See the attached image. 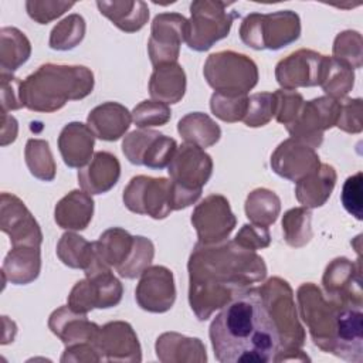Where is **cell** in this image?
Returning a JSON list of instances; mask_svg holds the SVG:
<instances>
[{
    "instance_id": "cell-1",
    "label": "cell",
    "mask_w": 363,
    "mask_h": 363,
    "mask_svg": "<svg viewBox=\"0 0 363 363\" xmlns=\"http://www.w3.org/2000/svg\"><path fill=\"white\" fill-rule=\"evenodd\" d=\"M189 301L200 320L267 275L264 259L235 241L214 245L197 244L189 261Z\"/></svg>"
},
{
    "instance_id": "cell-2",
    "label": "cell",
    "mask_w": 363,
    "mask_h": 363,
    "mask_svg": "<svg viewBox=\"0 0 363 363\" xmlns=\"http://www.w3.org/2000/svg\"><path fill=\"white\" fill-rule=\"evenodd\" d=\"M210 340L220 363H268L279 350V333L259 289H245L216 315Z\"/></svg>"
},
{
    "instance_id": "cell-3",
    "label": "cell",
    "mask_w": 363,
    "mask_h": 363,
    "mask_svg": "<svg viewBox=\"0 0 363 363\" xmlns=\"http://www.w3.org/2000/svg\"><path fill=\"white\" fill-rule=\"evenodd\" d=\"M301 318L306 323L313 343L326 353L347 362L363 360V315L362 305L330 302L312 284H302L296 292Z\"/></svg>"
},
{
    "instance_id": "cell-4",
    "label": "cell",
    "mask_w": 363,
    "mask_h": 363,
    "mask_svg": "<svg viewBox=\"0 0 363 363\" xmlns=\"http://www.w3.org/2000/svg\"><path fill=\"white\" fill-rule=\"evenodd\" d=\"M94 89V74L82 65L44 64L21 81V102L30 111L55 112Z\"/></svg>"
},
{
    "instance_id": "cell-5",
    "label": "cell",
    "mask_w": 363,
    "mask_h": 363,
    "mask_svg": "<svg viewBox=\"0 0 363 363\" xmlns=\"http://www.w3.org/2000/svg\"><path fill=\"white\" fill-rule=\"evenodd\" d=\"M261 298L279 333V350L275 359L284 353H291L286 360H305L299 349L305 343V330L301 326L289 284L278 277L269 278L259 288ZM274 359V360H275Z\"/></svg>"
},
{
    "instance_id": "cell-6",
    "label": "cell",
    "mask_w": 363,
    "mask_h": 363,
    "mask_svg": "<svg viewBox=\"0 0 363 363\" xmlns=\"http://www.w3.org/2000/svg\"><path fill=\"white\" fill-rule=\"evenodd\" d=\"M301 34L299 16L291 10L248 14L240 27L241 41L254 50H279Z\"/></svg>"
},
{
    "instance_id": "cell-7",
    "label": "cell",
    "mask_w": 363,
    "mask_h": 363,
    "mask_svg": "<svg viewBox=\"0 0 363 363\" xmlns=\"http://www.w3.org/2000/svg\"><path fill=\"white\" fill-rule=\"evenodd\" d=\"M207 84L216 92L225 95H247L258 82L255 62L234 51H218L211 54L203 69Z\"/></svg>"
},
{
    "instance_id": "cell-8",
    "label": "cell",
    "mask_w": 363,
    "mask_h": 363,
    "mask_svg": "<svg viewBox=\"0 0 363 363\" xmlns=\"http://www.w3.org/2000/svg\"><path fill=\"white\" fill-rule=\"evenodd\" d=\"M85 279L78 281L68 295V308L78 313H86L94 308L106 309L116 306L122 299V284L96 255L89 268L85 269Z\"/></svg>"
},
{
    "instance_id": "cell-9",
    "label": "cell",
    "mask_w": 363,
    "mask_h": 363,
    "mask_svg": "<svg viewBox=\"0 0 363 363\" xmlns=\"http://www.w3.org/2000/svg\"><path fill=\"white\" fill-rule=\"evenodd\" d=\"M230 6L233 3L211 0L191 3L186 35V43L191 50L207 51L214 43L228 35L234 18L238 17L235 11H227Z\"/></svg>"
},
{
    "instance_id": "cell-10",
    "label": "cell",
    "mask_w": 363,
    "mask_h": 363,
    "mask_svg": "<svg viewBox=\"0 0 363 363\" xmlns=\"http://www.w3.org/2000/svg\"><path fill=\"white\" fill-rule=\"evenodd\" d=\"M340 112V101L330 96H319L303 102L296 119L286 126L291 138L311 146L319 147L323 142V132L336 126Z\"/></svg>"
},
{
    "instance_id": "cell-11",
    "label": "cell",
    "mask_w": 363,
    "mask_h": 363,
    "mask_svg": "<svg viewBox=\"0 0 363 363\" xmlns=\"http://www.w3.org/2000/svg\"><path fill=\"white\" fill-rule=\"evenodd\" d=\"M125 206L136 214L166 218L173 211L172 180L164 177L136 176L123 190Z\"/></svg>"
},
{
    "instance_id": "cell-12",
    "label": "cell",
    "mask_w": 363,
    "mask_h": 363,
    "mask_svg": "<svg viewBox=\"0 0 363 363\" xmlns=\"http://www.w3.org/2000/svg\"><path fill=\"white\" fill-rule=\"evenodd\" d=\"M235 223L230 203L221 194L206 197L191 214V224L197 231L199 242L204 245L224 242L234 230Z\"/></svg>"
},
{
    "instance_id": "cell-13",
    "label": "cell",
    "mask_w": 363,
    "mask_h": 363,
    "mask_svg": "<svg viewBox=\"0 0 363 363\" xmlns=\"http://www.w3.org/2000/svg\"><path fill=\"white\" fill-rule=\"evenodd\" d=\"M187 18L179 13H160L153 18L147 51L153 67L176 62L186 41Z\"/></svg>"
},
{
    "instance_id": "cell-14",
    "label": "cell",
    "mask_w": 363,
    "mask_h": 363,
    "mask_svg": "<svg viewBox=\"0 0 363 363\" xmlns=\"http://www.w3.org/2000/svg\"><path fill=\"white\" fill-rule=\"evenodd\" d=\"M325 57L312 50H298L282 58L275 67V78L282 89L319 85Z\"/></svg>"
},
{
    "instance_id": "cell-15",
    "label": "cell",
    "mask_w": 363,
    "mask_h": 363,
    "mask_svg": "<svg viewBox=\"0 0 363 363\" xmlns=\"http://www.w3.org/2000/svg\"><path fill=\"white\" fill-rule=\"evenodd\" d=\"M172 182L190 190H201L213 173V160L201 147L183 143L167 166Z\"/></svg>"
},
{
    "instance_id": "cell-16",
    "label": "cell",
    "mask_w": 363,
    "mask_h": 363,
    "mask_svg": "<svg viewBox=\"0 0 363 363\" xmlns=\"http://www.w3.org/2000/svg\"><path fill=\"white\" fill-rule=\"evenodd\" d=\"M138 305L147 312L163 313L176 299L173 274L163 265L147 267L142 274L135 291Z\"/></svg>"
},
{
    "instance_id": "cell-17",
    "label": "cell",
    "mask_w": 363,
    "mask_h": 363,
    "mask_svg": "<svg viewBox=\"0 0 363 363\" xmlns=\"http://www.w3.org/2000/svg\"><path fill=\"white\" fill-rule=\"evenodd\" d=\"M101 360L140 362V345L132 326L126 322H109L99 328L94 342Z\"/></svg>"
},
{
    "instance_id": "cell-18",
    "label": "cell",
    "mask_w": 363,
    "mask_h": 363,
    "mask_svg": "<svg viewBox=\"0 0 363 363\" xmlns=\"http://www.w3.org/2000/svg\"><path fill=\"white\" fill-rule=\"evenodd\" d=\"M320 164L319 156L311 146L289 138L278 145L271 156L272 170L288 180L298 182Z\"/></svg>"
},
{
    "instance_id": "cell-19",
    "label": "cell",
    "mask_w": 363,
    "mask_h": 363,
    "mask_svg": "<svg viewBox=\"0 0 363 363\" xmlns=\"http://www.w3.org/2000/svg\"><path fill=\"white\" fill-rule=\"evenodd\" d=\"M1 230L10 235L13 247H40L43 241L41 230L24 203L7 193L1 194Z\"/></svg>"
},
{
    "instance_id": "cell-20",
    "label": "cell",
    "mask_w": 363,
    "mask_h": 363,
    "mask_svg": "<svg viewBox=\"0 0 363 363\" xmlns=\"http://www.w3.org/2000/svg\"><path fill=\"white\" fill-rule=\"evenodd\" d=\"M323 288L332 299L339 302H350L362 305V279H360V259L352 262L340 257L335 258L323 274Z\"/></svg>"
},
{
    "instance_id": "cell-21",
    "label": "cell",
    "mask_w": 363,
    "mask_h": 363,
    "mask_svg": "<svg viewBox=\"0 0 363 363\" xmlns=\"http://www.w3.org/2000/svg\"><path fill=\"white\" fill-rule=\"evenodd\" d=\"M121 164L116 156L109 152H96L92 159L79 169L78 183L88 194L109 191L119 180Z\"/></svg>"
},
{
    "instance_id": "cell-22",
    "label": "cell",
    "mask_w": 363,
    "mask_h": 363,
    "mask_svg": "<svg viewBox=\"0 0 363 363\" xmlns=\"http://www.w3.org/2000/svg\"><path fill=\"white\" fill-rule=\"evenodd\" d=\"M48 326L65 346L78 343H94L99 326L86 319L85 313H78L68 306H61L50 316Z\"/></svg>"
},
{
    "instance_id": "cell-23",
    "label": "cell",
    "mask_w": 363,
    "mask_h": 363,
    "mask_svg": "<svg viewBox=\"0 0 363 363\" xmlns=\"http://www.w3.org/2000/svg\"><path fill=\"white\" fill-rule=\"evenodd\" d=\"M94 145L95 135L81 122L65 125L58 136V149L68 167H84L92 159Z\"/></svg>"
},
{
    "instance_id": "cell-24",
    "label": "cell",
    "mask_w": 363,
    "mask_h": 363,
    "mask_svg": "<svg viewBox=\"0 0 363 363\" xmlns=\"http://www.w3.org/2000/svg\"><path fill=\"white\" fill-rule=\"evenodd\" d=\"M86 122L95 138L113 142L129 129L132 113L118 102H105L89 112Z\"/></svg>"
},
{
    "instance_id": "cell-25",
    "label": "cell",
    "mask_w": 363,
    "mask_h": 363,
    "mask_svg": "<svg viewBox=\"0 0 363 363\" xmlns=\"http://www.w3.org/2000/svg\"><path fill=\"white\" fill-rule=\"evenodd\" d=\"M336 184V172L333 166L320 163L318 169L296 182V200L306 208L323 206L330 197Z\"/></svg>"
},
{
    "instance_id": "cell-26",
    "label": "cell",
    "mask_w": 363,
    "mask_h": 363,
    "mask_svg": "<svg viewBox=\"0 0 363 363\" xmlns=\"http://www.w3.org/2000/svg\"><path fill=\"white\" fill-rule=\"evenodd\" d=\"M94 200L91 194L72 190L55 206V223L64 230H85L92 220Z\"/></svg>"
},
{
    "instance_id": "cell-27",
    "label": "cell",
    "mask_w": 363,
    "mask_h": 363,
    "mask_svg": "<svg viewBox=\"0 0 363 363\" xmlns=\"http://www.w3.org/2000/svg\"><path fill=\"white\" fill-rule=\"evenodd\" d=\"M186 91V74L177 62L155 67L150 81L149 94L155 101L166 105L179 102Z\"/></svg>"
},
{
    "instance_id": "cell-28",
    "label": "cell",
    "mask_w": 363,
    "mask_h": 363,
    "mask_svg": "<svg viewBox=\"0 0 363 363\" xmlns=\"http://www.w3.org/2000/svg\"><path fill=\"white\" fill-rule=\"evenodd\" d=\"M41 269L40 247L16 245L3 262V275L14 285H26L34 281Z\"/></svg>"
},
{
    "instance_id": "cell-29",
    "label": "cell",
    "mask_w": 363,
    "mask_h": 363,
    "mask_svg": "<svg viewBox=\"0 0 363 363\" xmlns=\"http://www.w3.org/2000/svg\"><path fill=\"white\" fill-rule=\"evenodd\" d=\"M156 354L162 362H206V347L197 337L174 332L163 333L156 342Z\"/></svg>"
},
{
    "instance_id": "cell-30",
    "label": "cell",
    "mask_w": 363,
    "mask_h": 363,
    "mask_svg": "<svg viewBox=\"0 0 363 363\" xmlns=\"http://www.w3.org/2000/svg\"><path fill=\"white\" fill-rule=\"evenodd\" d=\"M96 6L112 24L125 33L139 31L149 18V9L145 1H96Z\"/></svg>"
},
{
    "instance_id": "cell-31",
    "label": "cell",
    "mask_w": 363,
    "mask_h": 363,
    "mask_svg": "<svg viewBox=\"0 0 363 363\" xmlns=\"http://www.w3.org/2000/svg\"><path fill=\"white\" fill-rule=\"evenodd\" d=\"M135 237L128 231L113 227L101 234L99 240L94 242L98 258L108 267L119 268L123 265L133 248Z\"/></svg>"
},
{
    "instance_id": "cell-32",
    "label": "cell",
    "mask_w": 363,
    "mask_h": 363,
    "mask_svg": "<svg viewBox=\"0 0 363 363\" xmlns=\"http://www.w3.org/2000/svg\"><path fill=\"white\" fill-rule=\"evenodd\" d=\"M177 130L186 143L199 147H210L220 140V126L206 113L191 112L182 118L177 123Z\"/></svg>"
},
{
    "instance_id": "cell-33",
    "label": "cell",
    "mask_w": 363,
    "mask_h": 363,
    "mask_svg": "<svg viewBox=\"0 0 363 363\" xmlns=\"http://www.w3.org/2000/svg\"><path fill=\"white\" fill-rule=\"evenodd\" d=\"M0 64L1 72H13L23 65L30 54L31 45L28 38L16 27H3L0 31Z\"/></svg>"
},
{
    "instance_id": "cell-34",
    "label": "cell",
    "mask_w": 363,
    "mask_h": 363,
    "mask_svg": "<svg viewBox=\"0 0 363 363\" xmlns=\"http://www.w3.org/2000/svg\"><path fill=\"white\" fill-rule=\"evenodd\" d=\"M319 85L325 91L326 96L340 101L352 91L354 85L353 68L333 57H325Z\"/></svg>"
},
{
    "instance_id": "cell-35",
    "label": "cell",
    "mask_w": 363,
    "mask_h": 363,
    "mask_svg": "<svg viewBox=\"0 0 363 363\" xmlns=\"http://www.w3.org/2000/svg\"><path fill=\"white\" fill-rule=\"evenodd\" d=\"M57 255L69 268L86 269L96 258L94 242L75 233H65L57 244Z\"/></svg>"
},
{
    "instance_id": "cell-36",
    "label": "cell",
    "mask_w": 363,
    "mask_h": 363,
    "mask_svg": "<svg viewBox=\"0 0 363 363\" xmlns=\"http://www.w3.org/2000/svg\"><path fill=\"white\" fill-rule=\"evenodd\" d=\"M279 211L281 200L268 189H255L245 200V214L252 224L268 227L277 221Z\"/></svg>"
},
{
    "instance_id": "cell-37",
    "label": "cell",
    "mask_w": 363,
    "mask_h": 363,
    "mask_svg": "<svg viewBox=\"0 0 363 363\" xmlns=\"http://www.w3.org/2000/svg\"><path fill=\"white\" fill-rule=\"evenodd\" d=\"M26 163L30 173L44 182H51L55 177V162L47 140L30 139L26 145Z\"/></svg>"
},
{
    "instance_id": "cell-38",
    "label": "cell",
    "mask_w": 363,
    "mask_h": 363,
    "mask_svg": "<svg viewBox=\"0 0 363 363\" xmlns=\"http://www.w3.org/2000/svg\"><path fill=\"white\" fill-rule=\"evenodd\" d=\"M312 214L306 207H295L288 210L282 218L284 238L291 247H302L308 244L313 235L311 228Z\"/></svg>"
},
{
    "instance_id": "cell-39",
    "label": "cell",
    "mask_w": 363,
    "mask_h": 363,
    "mask_svg": "<svg viewBox=\"0 0 363 363\" xmlns=\"http://www.w3.org/2000/svg\"><path fill=\"white\" fill-rule=\"evenodd\" d=\"M85 35V20L79 14H71L60 21L51 31L50 47L58 51L75 48Z\"/></svg>"
},
{
    "instance_id": "cell-40",
    "label": "cell",
    "mask_w": 363,
    "mask_h": 363,
    "mask_svg": "<svg viewBox=\"0 0 363 363\" xmlns=\"http://www.w3.org/2000/svg\"><path fill=\"white\" fill-rule=\"evenodd\" d=\"M153 255H155L153 242L146 237L136 235L133 248H132L126 262L123 265H121L119 268H116V271L122 278L133 279V278L139 277L150 265Z\"/></svg>"
},
{
    "instance_id": "cell-41",
    "label": "cell",
    "mask_w": 363,
    "mask_h": 363,
    "mask_svg": "<svg viewBox=\"0 0 363 363\" xmlns=\"http://www.w3.org/2000/svg\"><path fill=\"white\" fill-rule=\"evenodd\" d=\"M362 34L354 30H346L336 35L333 41V58L345 62L353 69L362 67Z\"/></svg>"
},
{
    "instance_id": "cell-42",
    "label": "cell",
    "mask_w": 363,
    "mask_h": 363,
    "mask_svg": "<svg viewBox=\"0 0 363 363\" xmlns=\"http://www.w3.org/2000/svg\"><path fill=\"white\" fill-rule=\"evenodd\" d=\"M247 95H225L214 92L210 99L211 112L224 122H238L242 121L247 111Z\"/></svg>"
},
{
    "instance_id": "cell-43",
    "label": "cell",
    "mask_w": 363,
    "mask_h": 363,
    "mask_svg": "<svg viewBox=\"0 0 363 363\" xmlns=\"http://www.w3.org/2000/svg\"><path fill=\"white\" fill-rule=\"evenodd\" d=\"M275 112L274 94L258 92L248 96L247 111L242 118V122L250 128H258L267 125Z\"/></svg>"
},
{
    "instance_id": "cell-44",
    "label": "cell",
    "mask_w": 363,
    "mask_h": 363,
    "mask_svg": "<svg viewBox=\"0 0 363 363\" xmlns=\"http://www.w3.org/2000/svg\"><path fill=\"white\" fill-rule=\"evenodd\" d=\"M170 108L159 101H142L132 112V121L140 129L166 125L170 121Z\"/></svg>"
},
{
    "instance_id": "cell-45",
    "label": "cell",
    "mask_w": 363,
    "mask_h": 363,
    "mask_svg": "<svg viewBox=\"0 0 363 363\" xmlns=\"http://www.w3.org/2000/svg\"><path fill=\"white\" fill-rule=\"evenodd\" d=\"M177 150V143L173 138L164 136L159 133L152 143L149 145L147 150L145 152L142 164L150 169H164L170 164L174 153Z\"/></svg>"
},
{
    "instance_id": "cell-46",
    "label": "cell",
    "mask_w": 363,
    "mask_h": 363,
    "mask_svg": "<svg viewBox=\"0 0 363 363\" xmlns=\"http://www.w3.org/2000/svg\"><path fill=\"white\" fill-rule=\"evenodd\" d=\"M275 112L274 116L279 123L285 126L291 125L301 112L303 98L299 92L291 89H278L274 92Z\"/></svg>"
},
{
    "instance_id": "cell-47",
    "label": "cell",
    "mask_w": 363,
    "mask_h": 363,
    "mask_svg": "<svg viewBox=\"0 0 363 363\" xmlns=\"http://www.w3.org/2000/svg\"><path fill=\"white\" fill-rule=\"evenodd\" d=\"M157 135L159 132L153 129H138L125 136L122 142V152L126 156V159L130 163L140 166L145 152Z\"/></svg>"
},
{
    "instance_id": "cell-48",
    "label": "cell",
    "mask_w": 363,
    "mask_h": 363,
    "mask_svg": "<svg viewBox=\"0 0 363 363\" xmlns=\"http://www.w3.org/2000/svg\"><path fill=\"white\" fill-rule=\"evenodd\" d=\"M74 1H38V0H30L26 3V9L28 16L37 21L38 24H47L52 21L54 18L60 17L65 11H68L71 7H74Z\"/></svg>"
},
{
    "instance_id": "cell-49",
    "label": "cell",
    "mask_w": 363,
    "mask_h": 363,
    "mask_svg": "<svg viewBox=\"0 0 363 363\" xmlns=\"http://www.w3.org/2000/svg\"><path fill=\"white\" fill-rule=\"evenodd\" d=\"M336 126L347 133H360L363 129L362 122V99H340V112Z\"/></svg>"
},
{
    "instance_id": "cell-50",
    "label": "cell",
    "mask_w": 363,
    "mask_h": 363,
    "mask_svg": "<svg viewBox=\"0 0 363 363\" xmlns=\"http://www.w3.org/2000/svg\"><path fill=\"white\" fill-rule=\"evenodd\" d=\"M342 204L356 220H362V172L346 179L342 189Z\"/></svg>"
},
{
    "instance_id": "cell-51",
    "label": "cell",
    "mask_w": 363,
    "mask_h": 363,
    "mask_svg": "<svg viewBox=\"0 0 363 363\" xmlns=\"http://www.w3.org/2000/svg\"><path fill=\"white\" fill-rule=\"evenodd\" d=\"M240 247L251 251H257L259 248H267L271 242V235L268 227L257 225V224H244L234 240Z\"/></svg>"
},
{
    "instance_id": "cell-52",
    "label": "cell",
    "mask_w": 363,
    "mask_h": 363,
    "mask_svg": "<svg viewBox=\"0 0 363 363\" xmlns=\"http://www.w3.org/2000/svg\"><path fill=\"white\" fill-rule=\"evenodd\" d=\"M21 81L13 74L1 72V106L3 112L7 109H20L23 108L21 102V92H20Z\"/></svg>"
},
{
    "instance_id": "cell-53",
    "label": "cell",
    "mask_w": 363,
    "mask_h": 363,
    "mask_svg": "<svg viewBox=\"0 0 363 363\" xmlns=\"http://www.w3.org/2000/svg\"><path fill=\"white\" fill-rule=\"evenodd\" d=\"M101 357L94 343H78L65 347L61 362H99Z\"/></svg>"
}]
</instances>
